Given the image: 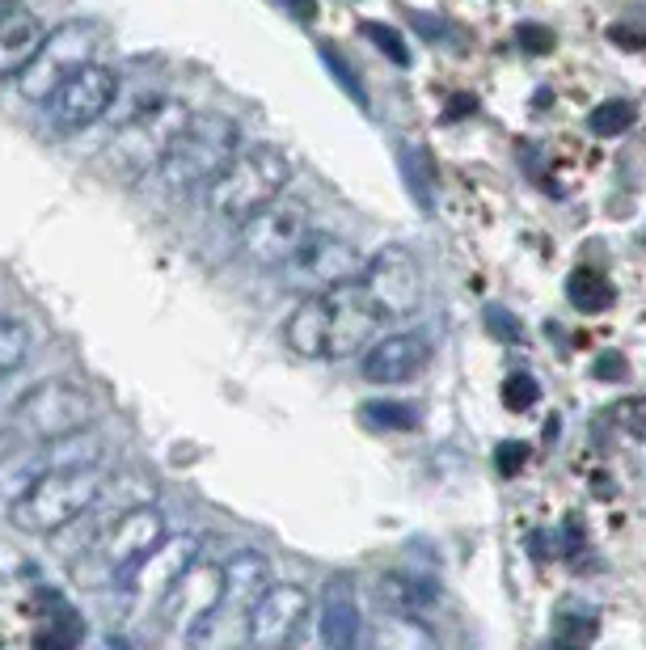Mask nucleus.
<instances>
[{
    "label": "nucleus",
    "instance_id": "nucleus-17",
    "mask_svg": "<svg viewBox=\"0 0 646 650\" xmlns=\"http://www.w3.org/2000/svg\"><path fill=\"white\" fill-rule=\"evenodd\" d=\"M431 363V342L423 334H385V338H372L364 347V359H359V372L372 385H406L414 380Z\"/></svg>",
    "mask_w": 646,
    "mask_h": 650
},
{
    "label": "nucleus",
    "instance_id": "nucleus-12",
    "mask_svg": "<svg viewBox=\"0 0 646 650\" xmlns=\"http://www.w3.org/2000/svg\"><path fill=\"white\" fill-rule=\"evenodd\" d=\"M355 283L372 300L380 321H402L423 300V271H418L414 254L402 250V245H385L380 254L364 258V271L355 275Z\"/></svg>",
    "mask_w": 646,
    "mask_h": 650
},
{
    "label": "nucleus",
    "instance_id": "nucleus-11",
    "mask_svg": "<svg viewBox=\"0 0 646 650\" xmlns=\"http://www.w3.org/2000/svg\"><path fill=\"white\" fill-rule=\"evenodd\" d=\"M220 591H224V562L203 558V549L186 562V570L174 579V587L165 591L161 608V625L169 638H182V642H195V634L207 625V617L216 613L220 604Z\"/></svg>",
    "mask_w": 646,
    "mask_h": 650
},
{
    "label": "nucleus",
    "instance_id": "nucleus-19",
    "mask_svg": "<svg viewBox=\"0 0 646 650\" xmlns=\"http://www.w3.org/2000/svg\"><path fill=\"white\" fill-rule=\"evenodd\" d=\"M43 38H47V26L38 22V13L22 5L0 13V81H13L22 72L34 60V51L43 47Z\"/></svg>",
    "mask_w": 646,
    "mask_h": 650
},
{
    "label": "nucleus",
    "instance_id": "nucleus-18",
    "mask_svg": "<svg viewBox=\"0 0 646 650\" xmlns=\"http://www.w3.org/2000/svg\"><path fill=\"white\" fill-rule=\"evenodd\" d=\"M359 600H355V579L351 575H330L321 587V642L330 650H351L359 642Z\"/></svg>",
    "mask_w": 646,
    "mask_h": 650
},
{
    "label": "nucleus",
    "instance_id": "nucleus-5",
    "mask_svg": "<svg viewBox=\"0 0 646 650\" xmlns=\"http://www.w3.org/2000/svg\"><path fill=\"white\" fill-rule=\"evenodd\" d=\"M237 148H241V127L228 119V114H220V110L190 114L186 131L178 136V144L169 148V157L161 161L157 178L165 182V190L207 186L228 161H233Z\"/></svg>",
    "mask_w": 646,
    "mask_h": 650
},
{
    "label": "nucleus",
    "instance_id": "nucleus-21",
    "mask_svg": "<svg viewBox=\"0 0 646 650\" xmlns=\"http://www.w3.org/2000/svg\"><path fill=\"white\" fill-rule=\"evenodd\" d=\"M47 469H55V448H51V439H47V444H22V439H17V448L0 452V503L9 507L13 499H22V494H26Z\"/></svg>",
    "mask_w": 646,
    "mask_h": 650
},
{
    "label": "nucleus",
    "instance_id": "nucleus-1",
    "mask_svg": "<svg viewBox=\"0 0 646 650\" xmlns=\"http://www.w3.org/2000/svg\"><path fill=\"white\" fill-rule=\"evenodd\" d=\"M380 313L355 279L338 283L330 292L300 296L296 313L283 325V342L300 359H351L368 347L380 330Z\"/></svg>",
    "mask_w": 646,
    "mask_h": 650
},
{
    "label": "nucleus",
    "instance_id": "nucleus-6",
    "mask_svg": "<svg viewBox=\"0 0 646 650\" xmlns=\"http://www.w3.org/2000/svg\"><path fill=\"white\" fill-rule=\"evenodd\" d=\"M186 123H190V106L161 98L157 106L140 110L136 119L119 123V131L110 136L106 161L127 178H144L148 169H161V161L169 157V148L178 144Z\"/></svg>",
    "mask_w": 646,
    "mask_h": 650
},
{
    "label": "nucleus",
    "instance_id": "nucleus-24",
    "mask_svg": "<svg viewBox=\"0 0 646 650\" xmlns=\"http://www.w3.org/2000/svg\"><path fill=\"white\" fill-rule=\"evenodd\" d=\"M359 414H364L368 427H385V431H410V427H418V410L410 406V401H364V406H359Z\"/></svg>",
    "mask_w": 646,
    "mask_h": 650
},
{
    "label": "nucleus",
    "instance_id": "nucleus-13",
    "mask_svg": "<svg viewBox=\"0 0 646 650\" xmlns=\"http://www.w3.org/2000/svg\"><path fill=\"white\" fill-rule=\"evenodd\" d=\"M114 85H119V72L106 64H85L76 68L68 81L47 98V114L60 131H85L98 119H106V110L114 102Z\"/></svg>",
    "mask_w": 646,
    "mask_h": 650
},
{
    "label": "nucleus",
    "instance_id": "nucleus-28",
    "mask_svg": "<svg viewBox=\"0 0 646 650\" xmlns=\"http://www.w3.org/2000/svg\"><path fill=\"white\" fill-rule=\"evenodd\" d=\"M321 60H326V68L334 72V81L355 98V106H359V110H368V93H364V85L355 81V72H351L347 64H342V55H338L334 47H321Z\"/></svg>",
    "mask_w": 646,
    "mask_h": 650
},
{
    "label": "nucleus",
    "instance_id": "nucleus-10",
    "mask_svg": "<svg viewBox=\"0 0 646 650\" xmlns=\"http://www.w3.org/2000/svg\"><path fill=\"white\" fill-rule=\"evenodd\" d=\"M309 228H313L309 203L292 199V195H279V199H271L266 207H258L254 216L241 220L237 254L245 262L262 266V271H275V266L304 241V233H309Z\"/></svg>",
    "mask_w": 646,
    "mask_h": 650
},
{
    "label": "nucleus",
    "instance_id": "nucleus-16",
    "mask_svg": "<svg viewBox=\"0 0 646 650\" xmlns=\"http://www.w3.org/2000/svg\"><path fill=\"white\" fill-rule=\"evenodd\" d=\"M266 587H271V566H266L262 553H254V549L233 553V558L224 562V591H220V604H216V613L207 617V625L195 634V646H203V638L212 634V629H220L224 621H233V625H237V638H245V617H250L254 600L262 596Z\"/></svg>",
    "mask_w": 646,
    "mask_h": 650
},
{
    "label": "nucleus",
    "instance_id": "nucleus-29",
    "mask_svg": "<svg viewBox=\"0 0 646 650\" xmlns=\"http://www.w3.org/2000/svg\"><path fill=\"white\" fill-rule=\"evenodd\" d=\"M482 321H486V330L494 334V338H503V342H520V321L511 317L503 304H486V313H482Z\"/></svg>",
    "mask_w": 646,
    "mask_h": 650
},
{
    "label": "nucleus",
    "instance_id": "nucleus-2",
    "mask_svg": "<svg viewBox=\"0 0 646 650\" xmlns=\"http://www.w3.org/2000/svg\"><path fill=\"white\" fill-rule=\"evenodd\" d=\"M106 482L110 477L98 465H55L38 477L22 499L9 503V520H13V528L34 532V537H55L76 515H85L98 503Z\"/></svg>",
    "mask_w": 646,
    "mask_h": 650
},
{
    "label": "nucleus",
    "instance_id": "nucleus-23",
    "mask_svg": "<svg viewBox=\"0 0 646 650\" xmlns=\"http://www.w3.org/2000/svg\"><path fill=\"white\" fill-rule=\"evenodd\" d=\"M34 334L22 317H0V376H13L30 359Z\"/></svg>",
    "mask_w": 646,
    "mask_h": 650
},
{
    "label": "nucleus",
    "instance_id": "nucleus-4",
    "mask_svg": "<svg viewBox=\"0 0 646 650\" xmlns=\"http://www.w3.org/2000/svg\"><path fill=\"white\" fill-rule=\"evenodd\" d=\"M161 537H165V515L157 507H152V503L127 507L123 515H114L98 537L85 545V558L72 566V575H76V583H85V587L123 583L127 570L136 566Z\"/></svg>",
    "mask_w": 646,
    "mask_h": 650
},
{
    "label": "nucleus",
    "instance_id": "nucleus-37",
    "mask_svg": "<svg viewBox=\"0 0 646 650\" xmlns=\"http://www.w3.org/2000/svg\"><path fill=\"white\" fill-rule=\"evenodd\" d=\"M13 5H22V0H0V13H9Z\"/></svg>",
    "mask_w": 646,
    "mask_h": 650
},
{
    "label": "nucleus",
    "instance_id": "nucleus-30",
    "mask_svg": "<svg viewBox=\"0 0 646 650\" xmlns=\"http://www.w3.org/2000/svg\"><path fill=\"white\" fill-rule=\"evenodd\" d=\"M613 418H617V423L630 431V435L646 439V397H625L621 406H613Z\"/></svg>",
    "mask_w": 646,
    "mask_h": 650
},
{
    "label": "nucleus",
    "instance_id": "nucleus-20",
    "mask_svg": "<svg viewBox=\"0 0 646 650\" xmlns=\"http://www.w3.org/2000/svg\"><path fill=\"white\" fill-rule=\"evenodd\" d=\"M376 600L397 621H427V613L440 604V587L423 575H380Z\"/></svg>",
    "mask_w": 646,
    "mask_h": 650
},
{
    "label": "nucleus",
    "instance_id": "nucleus-3",
    "mask_svg": "<svg viewBox=\"0 0 646 650\" xmlns=\"http://www.w3.org/2000/svg\"><path fill=\"white\" fill-rule=\"evenodd\" d=\"M288 182H292V161L283 157L275 144L237 148L233 161L207 182V207H212L220 220L241 224L245 216H254L258 207L279 199L283 190H288Z\"/></svg>",
    "mask_w": 646,
    "mask_h": 650
},
{
    "label": "nucleus",
    "instance_id": "nucleus-26",
    "mask_svg": "<svg viewBox=\"0 0 646 650\" xmlns=\"http://www.w3.org/2000/svg\"><path fill=\"white\" fill-rule=\"evenodd\" d=\"M359 34H364V38H372V43H376V51H380V55H389V60H393L397 68H406V64H410V47L402 43V34H397L393 26L364 22V26H359Z\"/></svg>",
    "mask_w": 646,
    "mask_h": 650
},
{
    "label": "nucleus",
    "instance_id": "nucleus-27",
    "mask_svg": "<svg viewBox=\"0 0 646 650\" xmlns=\"http://www.w3.org/2000/svg\"><path fill=\"white\" fill-rule=\"evenodd\" d=\"M537 397H541V389L528 372H516V376L503 380V406L507 410H528V406H537Z\"/></svg>",
    "mask_w": 646,
    "mask_h": 650
},
{
    "label": "nucleus",
    "instance_id": "nucleus-9",
    "mask_svg": "<svg viewBox=\"0 0 646 650\" xmlns=\"http://www.w3.org/2000/svg\"><path fill=\"white\" fill-rule=\"evenodd\" d=\"M93 51H98V34H93L89 22H64V26L47 30L43 47L34 51V60L13 76L17 98L30 102V106H47V98L76 68L93 64Z\"/></svg>",
    "mask_w": 646,
    "mask_h": 650
},
{
    "label": "nucleus",
    "instance_id": "nucleus-35",
    "mask_svg": "<svg viewBox=\"0 0 646 650\" xmlns=\"http://www.w3.org/2000/svg\"><path fill=\"white\" fill-rule=\"evenodd\" d=\"M288 9L300 17V22H313V17H317V0H288Z\"/></svg>",
    "mask_w": 646,
    "mask_h": 650
},
{
    "label": "nucleus",
    "instance_id": "nucleus-15",
    "mask_svg": "<svg viewBox=\"0 0 646 650\" xmlns=\"http://www.w3.org/2000/svg\"><path fill=\"white\" fill-rule=\"evenodd\" d=\"M199 553V541L195 537H161L157 545H152L144 558L127 570V579L119 583L127 604L136 608V613H144L148 604H161L165 591L174 587V579L186 570V562Z\"/></svg>",
    "mask_w": 646,
    "mask_h": 650
},
{
    "label": "nucleus",
    "instance_id": "nucleus-22",
    "mask_svg": "<svg viewBox=\"0 0 646 650\" xmlns=\"http://www.w3.org/2000/svg\"><path fill=\"white\" fill-rule=\"evenodd\" d=\"M566 300L575 304L579 313H604V309H613V300H617V292H613V283H608L600 271H575L566 279Z\"/></svg>",
    "mask_w": 646,
    "mask_h": 650
},
{
    "label": "nucleus",
    "instance_id": "nucleus-7",
    "mask_svg": "<svg viewBox=\"0 0 646 650\" xmlns=\"http://www.w3.org/2000/svg\"><path fill=\"white\" fill-rule=\"evenodd\" d=\"M93 423V397L72 385V380H47V385H30L17 406L9 410V431L22 444H47V439H64L72 431H85Z\"/></svg>",
    "mask_w": 646,
    "mask_h": 650
},
{
    "label": "nucleus",
    "instance_id": "nucleus-8",
    "mask_svg": "<svg viewBox=\"0 0 646 650\" xmlns=\"http://www.w3.org/2000/svg\"><path fill=\"white\" fill-rule=\"evenodd\" d=\"M359 271H364V254L351 241H342L338 233H326V228L313 224L296 250L275 266V279H279V288H288L296 296H313V292H330L338 283L355 279Z\"/></svg>",
    "mask_w": 646,
    "mask_h": 650
},
{
    "label": "nucleus",
    "instance_id": "nucleus-36",
    "mask_svg": "<svg viewBox=\"0 0 646 650\" xmlns=\"http://www.w3.org/2000/svg\"><path fill=\"white\" fill-rule=\"evenodd\" d=\"M473 106H478V98H473V93H465V98H456V102H448V119H461V114H469Z\"/></svg>",
    "mask_w": 646,
    "mask_h": 650
},
{
    "label": "nucleus",
    "instance_id": "nucleus-31",
    "mask_svg": "<svg viewBox=\"0 0 646 650\" xmlns=\"http://www.w3.org/2000/svg\"><path fill=\"white\" fill-rule=\"evenodd\" d=\"M516 43H520L524 51H532V55H545L549 47H554V30H549V26H537V22H524V26L516 30Z\"/></svg>",
    "mask_w": 646,
    "mask_h": 650
},
{
    "label": "nucleus",
    "instance_id": "nucleus-14",
    "mask_svg": "<svg viewBox=\"0 0 646 650\" xmlns=\"http://www.w3.org/2000/svg\"><path fill=\"white\" fill-rule=\"evenodd\" d=\"M313 608V596L304 591L300 583H271L254 600L250 617H245V646H258V650H275V646H288L304 617Z\"/></svg>",
    "mask_w": 646,
    "mask_h": 650
},
{
    "label": "nucleus",
    "instance_id": "nucleus-33",
    "mask_svg": "<svg viewBox=\"0 0 646 650\" xmlns=\"http://www.w3.org/2000/svg\"><path fill=\"white\" fill-rule=\"evenodd\" d=\"M592 372H596V380H621L625 372H630V363L621 359V351H604V355L592 363Z\"/></svg>",
    "mask_w": 646,
    "mask_h": 650
},
{
    "label": "nucleus",
    "instance_id": "nucleus-34",
    "mask_svg": "<svg viewBox=\"0 0 646 650\" xmlns=\"http://www.w3.org/2000/svg\"><path fill=\"white\" fill-rule=\"evenodd\" d=\"M608 38H613L617 47H646V34H638L630 26H613V30H608Z\"/></svg>",
    "mask_w": 646,
    "mask_h": 650
},
{
    "label": "nucleus",
    "instance_id": "nucleus-25",
    "mask_svg": "<svg viewBox=\"0 0 646 650\" xmlns=\"http://www.w3.org/2000/svg\"><path fill=\"white\" fill-rule=\"evenodd\" d=\"M634 119H638V110L630 102H604V106H596L592 114H587V127H592V136L613 140V136H621V131H630Z\"/></svg>",
    "mask_w": 646,
    "mask_h": 650
},
{
    "label": "nucleus",
    "instance_id": "nucleus-32",
    "mask_svg": "<svg viewBox=\"0 0 646 650\" xmlns=\"http://www.w3.org/2000/svg\"><path fill=\"white\" fill-rule=\"evenodd\" d=\"M528 461V444H516V439H507V444H499V473L503 477H516Z\"/></svg>",
    "mask_w": 646,
    "mask_h": 650
}]
</instances>
